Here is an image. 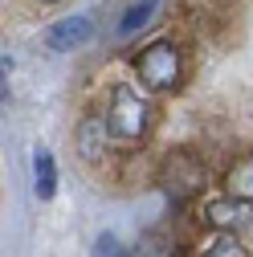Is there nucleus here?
<instances>
[{"mask_svg": "<svg viewBox=\"0 0 253 257\" xmlns=\"http://www.w3.org/2000/svg\"><path fill=\"white\" fill-rule=\"evenodd\" d=\"M90 257H135L131 249H122V241L118 237H110V233H102L98 241H94V249H90Z\"/></svg>", "mask_w": 253, "mask_h": 257, "instance_id": "nucleus-12", "label": "nucleus"}, {"mask_svg": "<svg viewBox=\"0 0 253 257\" xmlns=\"http://www.w3.org/2000/svg\"><path fill=\"white\" fill-rule=\"evenodd\" d=\"M155 5H160V0H139V5H131V9L122 13V21H118V33H135V29H143L151 21Z\"/></svg>", "mask_w": 253, "mask_h": 257, "instance_id": "nucleus-11", "label": "nucleus"}, {"mask_svg": "<svg viewBox=\"0 0 253 257\" xmlns=\"http://www.w3.org/2000/svg\"><path fill=\"white\" fill-rule=\"evenodd\" d=\"M204 220L212 224L216 233H245L253 229V204L245 200H233V196H220V200H208L204 204Z\"/></svg>", "mask_w": 253, "mask_h": 257, "instance_id": "nucleus-4", "label": "nucleus"}, {"mask_svg": "<svg viewBox=\"0 0 253 257\" xmlns=\"http://www.w3.org/2000/svg\"><path fill=\"white\" fill-rule=\"evenodd\" d=\"M41 5H57V0H41Z\"/></svg>", "mask_w": 253, "mask_h": 257, "instance_id": "nucleus-13", "label": "nucleus"}, {"mask_svg": "<svg viewBox=\"0 0 253 257\" xmlns=\"http://www.w3.org/2000/svg\"><path fill=\"white\" fill-rule=\"evenodd\" d=\"M200 257H249V249H245V241L237 233H216L212 241H204Z\"/></svg>", "mask_w": 253, "mask_h": 257, "instance_id": "nucleus-9", "label": "nucleus"}, {"mask_svg": "<svg viewBox=\"0 0 253 257\" xmlns=\"http://www.w3.org/2000/svg\"><path fill=\"white\" fill-rule=\"evenodd\" d=\"M135 74L147 90H176L180 78H184V61H180V49L172 41H151L147 49H139L135 57Z\"/></svg>", "mask_w": 253, "mask_h": 257, "instance_id": "nucleus-3", "label": "nucleus"}, {"mask_svg": "<svg viewBox=\"0 0 253 257\" xmlns=\"http://www.w3.org/2000/svg\"><path fill=\"white\" fill-rule=\"evenodd\" d=\"M33 192H37L41 200H49L53 192H57V164H53V155L45 147L33 155Z\"/></svg>", "mask_w": 253, "mask_h": 257, "instance_id": "nucleus-8", "label": "nucleus"}, {"mask_svg": "<svg viewBox=\"0 0 253 257\" xmlns=\"http://www.w3.org/2000/svg\"><path fill=\"white\" fill-rule=\"evenodd\" d=\"M110 139H114V135H110L106 118H86V122L78 126V151H82V159H90V164L106 151Z\"/></svg>", "mask_w": 253, "mask_h": 257, "instance_id": "nucleus-6", "label": "nucleus"}, {"mask_svg": "<svg viewBox=\"0 0 253 257\" xmlns=\"http://www.w3.org/2000/svg\"><path fill=\"white\" fill-rule=\"evenodd\" d=\"M208 184V168H204V159L196 151H168V159L160 164V188L168 192V196L180 204V200H192L196 192H204Z\"/></svg>", "mask_w": 253, "mask_h": 257, "instance_id": "nucleus-2", "label": "nucleus"}, {"mask_svg": "<svg viewBox=\"0 0 253 257\" xmlns=\"http://www.w3.org/2000/svg\"><path fill=\"white\" fill-rule=\"evenodd\" d=\"M90 33H94V21L90 17H66V21H57L45 33V45L49 49H74V45L90 41Z\"/></svg>", "mask_w": 253, "mask_h": 257, "instance_id": "nucleus-5", "label": "nucleus"}, {"mask_svg": "<svg viewBox=\"0 0 253 257\" xmlns=\"http://www.w3.org/2000/svg\"><path fill=\"white\" fill-rule=\"evenodd\" d=\"M225 192H229L233 200L253 204V155H241V159L229 164V172H225Z\"/></svg>", "mask_w": 253, "mask_h": 257, "instance_id": "nucleus-7", "label": "nucleus"}, {"mask_svg": "<svg viewBox=\"0 0 253 257\" xmlns=\"http://www.w3.org/2000/svg\"><path fill=\"white\" fill-rule=\"evenodd\" d=\"M151 122H155V106L143 98L135 86L118 82V86L110 90V106H106L110 135H114L118 143H139V139L151 131Z\"/></svg>", "mask_w": 253, "mask_h": 257, "instance_id": "nucleus-1", "label": "nucleus"}, {"mask_svg": "<svg viewBox=\"0 0 253 257\" xmlns=\"http://www.w3.org/2000/svg\"><path fill=\"white\" fill-rule=\"evenodd\" d=\"M135 257H180V249H176V241L168 233H147L139 241V253Z\"/></svg>", "mask_w": 253, "mask_h": 257, "instance_id": "nucleus-10", "label": "nucleus"}]
</instances>
